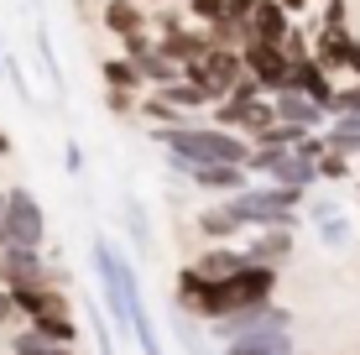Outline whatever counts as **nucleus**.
<instances>
[{
	"label": "nucleus",
	"instance_id": "17",
	"mask_svg": "<svg viewBox=\"0 0 360 355\" xmlns=\"http://www.w3.org/2000/svg\"><path fill=\"white\" fill-rule=\"evenodd\" d=\"M188 183H198L204 193H240V188H251V173L245 167H193Z\"/></svg>",
	"mask_w": 360,
	"mask_h": 355
},
{
	"label": "nucleus",
	"instance_id": "2",
	"mask_svg": "<svg viewBox=\"0 0 360 355\" xmlns=\"http://www.w3.org/2000/svg\"><path fill=\"white\" fill-rule=\"evenodd\" d=\"M271 292H277V266H251V262H245L235 277H225V283H209V292H204V303H198L193 319H198V324L230 319V314H240V309L271 303Z\"/></svg>",
	"mask_w": 360,
	"mask_h": 355
},
{
	"label": "nucleus",
	"instance_id": "9",
	"mask_svg": "<svg viewBox=\"0 0 360 355\" xmlns=\"http://www.w3.org/2000/svg\"><path fill=\"white\" fill-rule=\"evenodd\" d=\"M314 58H319L329 73H355V79H360V37H355L350 27H319Z\"/></svg>",
	"mask_w": 360,
	"mask_h": 355
},
{
	"label": "nucleus",
	"instance_id": "4",
	"mask_svg": "<svg viewBox=\"0 0 360 355\" xmlns=\"http://www.w3.org/2000/svg\"><path fill=\"white\" fill-rule=\"evenodd\" d=\"M183 79L198 84V89L209 94V105H225L235 94V84L245 79V58H240V47H214L209 58H198V63L183 68Z\"/></svg>",
	"mask_w": 360,
	"mask_h": 355
},
{
	"label": "nucleus",
	"instance_id": "22",
	"mask_svg": "<svg viewBox=\"0 0 360 355\" xmlns=\"http://www.w3.org/2000/svg\"><path fill=\"white\" fill-rule=\"evenodd\" d=\"M204 292H209V283L193 272V262L178 272V283H172V303H178L183 314H198V303H204Z\"/></svg>",
	"mask_w": 360,
	"mask_h": 355
},
{
	"label": "nucleus",
	"instance_id": "7",
	"mask_svg": "<svg viewBox=\"0 0 360 355\" xmlns=\"http://www.w3.org/2000/svg\"><path fill=\"white\" fill-rule=\"evenodd\" d=\"M245 173L277 183V188H314L319 183V162H303L297 152H251V162H245Z\"/></svg>",
	"mask_w": 360,
	"mask_h": 355
},
{
	"label": "nucleus",
	"instance_id": "29",
	"mask_svg": "<svg viewBox=\"0 0 360 355\" xmlns=\"http://www.w3.org/2000/svg\"><path fill=\"white\" fill-rule=\"evenodd\" d=\"M63 162H68V173H73V178L84 173V146H79V141H68V146H63Z\"/></svg>",
	"mask_w": 360,
	"mask_h": 355
},
{
	"label": "nucleus",
	"instance_id": "15",
	"mask_svg": "<svg viewBox=\"0 0 360 355\" xmlns=\"http://www.w3.org/2000/svg\"><path fill=\"white\" fill-rule=\"evenodd\" d=\"M240 266H245V251H235V246H204L193 256V272L204 277V283H225Z\"/></svg>",
	"mask_w": 360,
	"mask_h": 355
},
{
	"label": "nucleus",
	"instance_id": "27",
	"mask_svg": "<svg viewBox=\"0 0 360 355\" xmlns=\"http://www.w3.org/2000/svg\"><path fill=\"white\" fill-rule=\"evenodd\" d=\"M319 240H324V246H350V219H329V225H319Z\"/></svg>",
	"mask_w": 360,
	"mask_h": 355
},
{
	"label": "nucleus",
	"instance_id": "5",
	"mask_svg": "<svg viewBox=\"0 0 360 355\" xmlns=\"http://www.w3.org/2000/svg\"><path fill=\"white\" fill-rule=\"evenodd\" d=\"M214 345H230V340H251V335H271V329H292V314L282 303H256V309H240L230 319L204 324Z\"/></svg>",
	"mask_w": 360,
	"mask_h": 355
},
{
	"label": "nucleus",
	"instance_id": "14",
	"mask_svg": "<svg viewBox=\"0 0 360 355\" xmlns=\"http://www.w3.org/2000/svg\"><path fill=\"white\" fill-rule=\"evenodd\" d=\"M271 105H277V120H282V126H297V131H324V120H329L324 105H314L308 94H292V89L277 94Z\"/></svg>",
	"mask_w": 360,
	"mask_h": 355
},
{
	"label": "nucleus",
	"instance_id": "20",
	"mask_svg": "<svg viewBox=\"0 0 360 355\" xmlns=\"http://www.w3.org/2000/svg\"><path fill=\"white\" fill-rule=\"evenodd\" d=\"M198 230H204V240H214V246H230V240L240 235V225H235V214L225 204H214V209L198 214Z\"/></svg>",
	"mask_w": 360,
	"mask_h": 355
},
{
	"label": "nucleus",
	"instance_id": "3",
	"mask_svg": "<svg viewBox=\"0 0 360 355\" xmlns=\"http://www.w3.org/2000/svg\"><path fill=\"white\" fill-rule=\"evenodd\" d=\"M308 204L303 188H277V183H262V188H240L225 199V209L235 214V225L240 230H277V225H297V209Z\"/></svg>",
	"mask_w": 360,
	"mask_h": 355
},
{
	"label": "nucleus",
	"instance_id": "11",
	"mask_svg": "<svg viewBox=\"0 0 360 355\" xmlns=\"http://www.w3.org/2000/svg\"><path fill=\"white\" fill-rule=\"evenodd\" d=\"M27 283H47V262L42 251H0V288H27Z\"/></svg>",
	"mask_w": 360,
	"mask_h": 355
},
{
	"label": "nucleus",
	"instance_id": "8",
	"mask_svg": "<svg viewBox=\"0 0 360 355\" xmlns=\"http://www.w3.org/2000/svg\"><path fill=\"white\" fill-rule=\"evenodd\" d=\"M240 58H245V73L262 84L271 100L288 89V68H292V58L282 53L277 42H240Z\"/></svg>",
	"mask_w": 360,
	"mask_h": 355
},
{
	"label": "nucleus",
	"instance_id": "25",
	"mask_svg": "<svg viewBox=\"0 0 360 355\" xmlns=\"http://www.w3.org/2000/svg\"><path fill=\"white\" fill-rule=\"evenodd\" d=\"M188 16H193V21H204V27L214 32L219 21H225V0H188Z\"/></svg>",
	"mask_w": 360,
	"mask_h": 355
},
{
	"label": "nucleus",
	"instance_id": "19",
	"mask_svg": "<svg viewBox=\"0 0 360 355\" xmlns=\"http://www.w3.org/2000/svg\"><path fill=\"white\" fill-rule=\"evenodd\" d=\"M105 27L126 42V37L146 32V16H141V6H136V0H105Z\"/></svg>",
	"mask_w": 360,
	"mask_h": 355
},
{
	"label": "nucleus",
	"instance_id": "33",
	"mask_svg": "<svg viewBox=\"0 0 360 355\" xmlns=\"http://www.w3.org/2000/svg\"><path fill=\"white\" fill-rule=\"evenodd\" d=\"M277 6H282V11H288V16H303V11H308V6H314V0H277Z\"/></svg>",
	"mask_w": 360,
	"mask_h": 355
},
{
	"label": "nucleus",
	"instance_id": "1",
	"mask_svg": "<svg viewBox=\"0 0 360 355\" xmlns=\"http://www.w3.org/2000/svg\"><path fill=\"white\" fill-rule=\"evenodd\" d=\"M152 141L162 146V152L183 157L188 167H245L251 162V141L240 136V131H225V126H157Z\"/></svg>",
	"mask_w": 360,
	"mask_h": 355
},
{
	"label": "nucleus",
	"instance_id": "30",
	"mask_svg": "<svg viewBox=\"0 0 360 355\" xmlns=\"http://www.w3.org/2000/svg\"><path fill=\"white\" fill-rule=\"evenodd\" d=\"M324 27H345V0H329L324 6Z\"/></svg>",
	"mask_w": 360,
	"mask_h": 355
},
{
	"label": "nucleus",
	"instance_id": "16",
	"mask_svg": "<svg viewBox=\"0 0 360 355\" xmlns=\"http://www.w3.org/2000/svg\"><path fill=\"white\" fill-rule=\"evenodd\" d=\"M219 355H297V345H292V329H271V335L230 340V345H219Z\"/></svg>",
	"mask_w": 360,
	"mask_h": 355
},
{
	"label": "nucleus",
	"instance_id": "21",
	"mask_svg": "<svg viewBox=\"0 0 360 355\" xmlns=\"http://www.w3.org/2000/svg\"><path fill=\"white\" fill-rule=\"evenodd\" d=\"M157 100H162V105H172V110H183V115H188V110H209V94L198 89V84H188V79L162 84V89H157Z\"/></svg>",
	"mask_w": 360,
	"mask_h": 355
},
{
	"label": "nucleus",
	"instance_id": "12",
	"mask_svg": "<svg viewBox=\"0 0 360 355\" xmlns=\"http://www.w3.org/2000/svg\"><path fill=\"white\" fill-rule=\"evenodd\" d=\"M292 32V16L277 6V0H262V6L245 16V32H240V42H282V37Z\"/></svg>",
	"mask_w": 360,
	"mask_h": 355
},
{
	"label": "nucleus",
	"instance_id": "6",
	"mask_svg": "<svg viewBox=\"0 0 360 355\" xmlns=\"http://www.w3.org/2000/svg\"><path fill=\"white\" fill-rule=\"evenodd\" d=\"M6 230H11V246L42 251V240H47V214H42V204H37L32 188H6Z\"/></svg>",
	"mask_w": 360,
	"mask_h": 355
},
{
	"label": "nucleus",
	"instance_id": "13",
	"mask_svg": "<svg viewBox=\"0 0 360 355\" xmlns=\"http://www.w3.org/2000/svg\"><path fill=\"white\" fill-rule=\"evenodd\" d=\"M288 256H292V230L288 225H277V230H256V240L245 246V262L251 266H288Z\"/></svg>",
	"mask_w": 360,
	"mask_h": 355
},
{
	"label": "nucleus",
	"instance_id": "32",
	"mask_svg": "<svg viewBox=\"0 0 360 355\" xmlns=\"http://www.w3.org/2000/svg\"><path fill=\"white\" fill-rule=\"evenodd\" d=\"M16 319V298H11V288H0V324Z\"/></svg>",
	"mask_w": 360,
	"mask_h": 355
},
{
	"label": "nucleus",
	"instance_id": "28",
	"mask_svg": "<svg viewBox=\"0 0 360 355\" xmlns=\"http://www.w3.org/2000/svg\"><path fill=\"white\" fill-rule=\"evenodd\" d=\"M126 225H131V235L141 240V246H152V230H146V214H141V204H126Z\"/></svg>",
	"mask_w": 360,
	"mask_h": 355
},
{
	"label": "nucleus",
	"instance_id": "34",
	"mask_svg": "<svg viewBox=\"0 0 360 355\" xmlns=\"http://www.w3.org/2000/svg\"><path fill=\"white\" fill-rule=\"evenodd\" d=\"M0 251H11V230H6V214H0Z\"/></svg>",
	"mask_w": 360,
	"mask_h": 355
},
{
	"label": "nucleus",
	"instance_id": "10",
	"mask_svg": "<svg viewBox=\"0 0 360 355\" xmlns=\"http://www.w3.org/2000/svg\"><path fill=\"white\" fill-rule=\"evenodd\" d=\"M288 89H292V94H308L314 105L329 110L334 94H340V84H334V73L319 63V58H297V63L288 68ZM288 89H282V94H288Z\"/></svg>",
	"mask_w": 360,
	"mask_h": 355
},
{
	"label": "nucleus",
	"instance_id": "23",
	"mask_svg": "<svg viewBox=\"0 0 360 355\" xmlns=\"http://www.w3.org/2000/svg\"><path fill=\"white\" fill-rule=\"evenodd\" d=\"M99 73H105V84H110V89H120V94H136L146 84L141 73H136L131 58H105V68H99Z\"/></svg>",
	"mask_w": 360,
	"mask_h": 355
},
{
	"label": "nucleus",
	"instance_id": "26",
	"mask_svg": "<svg viewBox=\"0 0 360 355\" xmlns=\"http://www.w3.org/2000/svg\"><path fill=\"white\" fill-rule=\"evenodd\" d=\"M303 209H308V219H314V225H329V219L345 214V204H340V199H308Z\"/></svg>",
	"mask_w": 360,
	"mask_h": 355
},
{
	"label": "nucleus",
	"instance_id": "18",
	"mask_svg": "<svg viewBox=\"0 0 360 355\" xmlns=\"http://www.w3.org/2000/svg\"><path fill=\"white\" fill-rule=\"evenodd\" d=\"M37 340H47V345H79V319H73V314H42V319H32L27 324Z\"/></svg>",
	"mask_w": 360,
	"mask_h": 355
},
{
	"label": "nucleus",
	"instance_id": "31",
	"mask_svg": "<svg viewBox=\"0 0 360 355\" xmlns=\"http://www.w3.org/2000/svg\"><path fill=\"white\" fill-rule=\"evenodd\" d=\"M105 105H110V110H120V115H126V110H131V94H120V89H105Z\"/></svg>",
	"mask_w": 360,
	"mask_h": 355
},
{
	"label": "nucleus",
	"instance_id": "24",
	"mask_svg": "<svg viewBox=\"0 0 360 355\" xmlns=\"http://www.w3.org/2000/svg\"><path fill=\"white\" fill-rule=\"evenodd\" d=\"M355 167H350V157H340V152H324L319 157V183H345Z\"/></svg>",
	"mask_w": 360,
	"mask_h": 355
},
{
	"label": "nucleus",
	"instance_id": "35",
	"mask_svg": "<svg viewBox=\"0 0 360 355\" xmlns=\"http://www.w3.org/2000/svg\"><path fill=\"white\" fill-rule=\"evenodd\" d=\"M0 73H6V47H0Z\"/></svg>",
	"mask_w": 360,
	"mask_h": 355
}]
</instances>
